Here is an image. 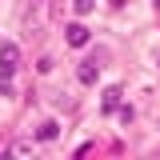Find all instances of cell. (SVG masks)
Returning <instances> with one entry per match:
<instances>
[{
    "instance_id": "4",
    "label": "cell",
    "mask_w": 160,
    "mask_h": 160,
    "mask_svg": "<svg viewBox=\"0 0 160 160\" xmlns=\"http://www.w3.org/2000/svg\"><path fill=\"white\" fill-rule=\"evenodd\" d=\"M120 96H124L120 88H104V100H100V108H104V112H120Z\"/></svg>"
},
{
    "instance_id": "1",
    "label": "cell",
    "mask_w": 160,
    "mask_h": 160,
    "mask_svg": "<svg viewBox=\"0 0 160 160\" xmlns=\"http://www.w3.org/2000/svg\"><path fill=\"white\" fill-rule=\"evenodd\" d=\"M16 68H20V48H16V44H8V40H4V44H0V76L8 80L12 72H16Z\"/></svg>"
},
{
    "instance_id": "3",
    "label": "cell",
    "mask_w": 160,
    "mask_h": 160,
    "mask_svg": "<svg viewBox=\"0 0 160 160\" xmlns=\"http://www.w3.org/2000/svg\"><path fill=\"white\" fill-rule=\"evenodd\" d=\"M64 32H68V44H72V48H84V44H88V28H84V24H68Z\"/></svg>"
},
{
    "instance_id": "2",
    "label": "cell",
    "mask_w": 160,
    "mask_h": 160,
    "mask_svg": "<svg viewBox=\"0 0 160 160\" xmlns=\"http://www.w3.org/2000/svg\"><path fill=\"white\" fill-rule=\"evenodd\" d=\"M76 76H80V84H96V76H100V56H88L76 68Z\"/></svg>"
},
{
    "instance_id": "8",
    "label": "cell",
    "mask_w": 160,
    "mask_h": 160,
    "mask_svg": "<svg viewBox=\"0 0 160 160\" xmlns=\"http://www.w3.org/2000/svg\"><path fill=\"white\" fill-rule=\"evenodd\" d=\"M156 64H160V60H156Z\"/></svg>"
},
{
    "instance_id": "7",
    "label": "cell",
    "mask_w": 160,
    "mask_h": 160,
    "mask_svg": "<svg viewBox=\"0 0 160 160\" xmlns=\"http://www.w3.org/2000/svg\"><path fill=\"white\" fill-rule=\"evenodd\" d=\"M152 4H156V8H160V0H152Z\"/></svg>"
},
{
    "instance_id": "5",
    "label": "cell",
    "mask_w": 160,
    "mask_h": 160,
    "mask_svg": "<svg viewBox=\"0 0 160 160\" xmlns=\"http://www.w3.org/2000/svg\"><path fill=\"white\" fill-rule=\"evenodd\" d=\"M56 132H60V124H56V120H44V124L36 128V136H40V140H56Z\"/></svg>"
},
{
    "instance_id": "6",
    "label": "cell",
    "mask_w": 160,
    "mask_h": 160,
    "mask_svg": "<svg viewBox=\"0 0 160 160\" xmlns=\"http://www.w3.org/2000/svg\"><path fill=\"white\" fill-rule=\"evenodd\" d=\"M92 4H96V0H72V8H76L80 16H88V12H92Z\"/></svg>"
}]
</instances>
